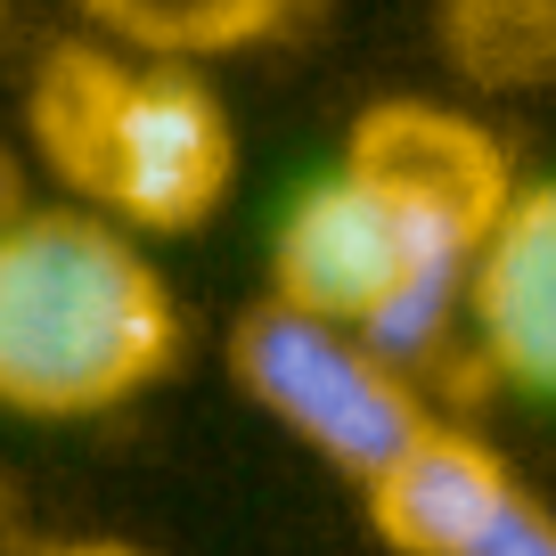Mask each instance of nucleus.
<instances>
[{
	"mask_svg": "<svg viewBox=\"0 0 556 556\" xmlns=\"http://www.w3.org/2000/svg\"><path fill=\"white\" fill-rule=\"evenodd\" d=\"M483 245L417 222L352 164L319 173L270 229V303L352 328L401 377L434 368L467 328V278Z\"/></svg>",
	"mask_w": 556,
	"mask_h": 556,
	"instance_id": "nucleus-3",
	"label": "nucleus"
},
{
	"mask_svg": "<svg viewBox=\"0 0 556 556\" xmlns=\"http://www.w3.org/2000/svg\"><path fill=\"white\" fill-rule=\"evenodd\" d=\"M74 556H131V548H74Z\"/></svg>",
	"mask_w": 556,
	"mask_h": 556,
	"instance_id": "nucleus-12",
	"label": "nucleus"
},
{
	"mask_svg": "<svg viewBox=\"0 0 556 556\" xmlns=\"http://www.w3.org/2000/svg\"><path fill=\"white\" fill-rule=\"evenodd\" d=\"M442 34L475 83H532L556 66V0H442Z\"/></svg>",
	"mask_w": 556,
	"mask_h": 556,
	"instance_id": "nucleus-9",
	"label": "nucleus"
},
{
	"mask_svg": "<svg viewBox=\"0 0 556 556\" xmlns=\"http://www.w3.org/2000/svg\"><path fill=\"white\" fill-rule=\"evenodd\" d=\"M467 328L491 377L556 401V180H523L500 205L467 278Z\"/></svg>",
	"mask_w": 556,
	"mask_h": 556,
	"instance_id": "nucleus-6",
	"label": "nucleus"
},
{
	"mask_svg": "<svg viewBox=\"0 0 556 556\" xmlns=\"http://www.w3.org/2000/svg\"><path fill=\"white\" fill-rule=\"evenodd\" d=\"M229 377H238V393L254 401L262 417H278L303 451H319L336 475H352V483H377V475L434 426L417 377H401L393 361H377L352 328L287 312V303H270V295L245 303L238 328H229Z\"/></svg>",
	"mask_w": 556,
	"mask_h": 556,
	"instance_id": "nucleus-4",
	"label": "nucleus"
},
{
	"mask_svg": "<svg viewBox=\"0 0 556 556\" xmlns=\"http://www.w3.org/2000/svg\"><path fill=\"white\" fill-rule=\"evenodd\" d=\"M344 164L361 180H377L384 197L417 213V222L451 229V238L483 245L500 205L516 197L507 180V148L475 115H451L434 99H377L344 139Z\"/></svg>",
	"mask_w": 556,
	"mask_h": 556,
	"instance_id": "nucleus-5",
	"label": "nucleus"
},
{
	"mask_svg": "<svg viewBox=\"0 0 556 556\" xmlns=\"http://www.w3.org/2000/svg\"><path fill=\"white\" fill-rule=\"evenodd\" d=\"M368 491V523L393 556H475L500 507L516 500V475L458 426H426Z\"/></svg>",
	"mask_w": 556,
	"mask_h": 556,
	"instance_id": "nucleus-7",
	"label": "nucleus"
},
{
	"mask_svg": "<svg viewBox=\"0 0 556 556\" xmlns=\"http://www.w3.org/2000/svg\"><path fill=\"white\" fill-rule=\"evenodd\" d=\"M90 41L164 66H213V58L270 50L303 25L312 0H74Z\"/></svg>",
	"mask_w": 556,
	"mask_h": 556,
	"instance_id": "nucleus-8",
	"label": "nucleus"
},
{
	"mask_svg": "<svg viewBox=\"0 0 556 556\" xmlns=\"http://www.w3.org/2000/svg\"><path fill=\"white\" fill-rule=\"evenodd\" d=\"M17 205H25V164L9 156V148H0V222H9Z\"/></svg>",
	"mask_w": 556,
	"mask_h": 556,
	"instance_id": "nucleus-11",
	"label": "nucleus"
},
{
	"mask_svg": "<svg viewBox=\"0 0 556 556\" xmlns=\"http://www.w3.org/2000/svg\"><path fill=\"white\" fill-rule=\"evenodd\" d=\"M180 361V303L131 229L83 205L0 222V409L106 417Z\"/></svg>",
	"mask_w": 556,
	"mask_h": 556,
	"instance_id": "nucleus-2",
	"label": "nucleus"
},
{
	"mask_svg": "<svg viewBox=\"0 0 556 556\" xmlns=\"http://www.w3.org/2000/svg\"><path fill=\"white\" fill-rule=\"evenodd\" d=\"M475 556H556V516L532 500V491H516V500L500 507V523L483 532V548Z\"/></svg>",
	"mask_w": 556,
	"mask_h": 556,
	"instance_id": "nucleus-10",
	"label": "nucleus"
},
{
	"mask_svg": "<svg viewBox=\"0 0 556 556\" xmlns=\"http://www.w3.org/2000/svg\"><path fill=\"white\" fill-rule=\"evenodd\" d=\"M25 139L66 205L131 238H189L238 189V131L222 90L197 66L106 50L90 34L41 50L25 83Z\"/></svg>",
	"mask_w": 556,
	"mask_h": 556,
	"instance_id": "nucleus-1",
	"label": "nucleus"
}]
</instances>
